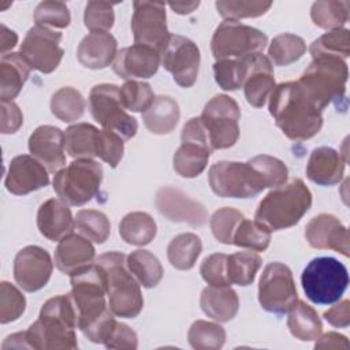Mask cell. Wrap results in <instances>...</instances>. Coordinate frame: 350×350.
<instances>
[{"label":"cell","mask_w":350,"mask_h":350,"mask_svg":"<svg viewBox=\"0 0 350 350\" xmlns=\"http://www.w3.org/2000/svg\"><path fill=\"white\" fill-rule=\"evenodd\" d=\"M286 164L268 154H258L246 163L219 161L208 172L212 191L226 198H250L267 187H279L287 182Z\"/></svg>","instance_id":"6da1fadb"},{"label":"cell","mask_w":350,"mask_h":350,"mask_svg":"<svg viewBox=\"0 0 350 350\" xmlns=\"http://www.w3.org/2000/svg\"><path fill=\"white\" fill-rule=\"evenodd\" d=\"M70 295L77 310L78 328L89 340L105 343L118 321L105 302L107 287L103 268L93 262L72 273Z\"/></svg>","instance_id":"7a4b0ae2"},{"label":"cell","mask_w":350,"mask_h":350,"mask_svg":"<svg viewBox=\"0 0 350 350\" xmlns=\"http://www.w3.org/2000/svg\"><path fill=\"white\" fill-rule=\"evenodd\" d=\"M321 112L298 81L279 83L269 96V113L282 133L293 141L314 137L323 126Z\"/></svg>","instance_id":"3957f363"},{"label":"cell","mask_w":350,"mask_h":350,"mask_svg":"<svg viewBox=\"0 0 350 350\" xmlns=\"http://www.w3.org/2000/svg\"><path fill=\"white\" fill-rule=\"evenodd\" d=\"M78 317L71 295L49 298L41 308L38 319L29 327L27 340L36 350H74L78 347Z\"/></svg>","instance_id":"277c9868"},{"label":"cell","mask_w":350,"mask_h":350,"mask_svg":"<svg viewBox=\"0 0 350 350\" xmlns=\"http://www.w3.org/2000/svg\"><path fill=\"white\" fill-rule=\"evenodd\" d=\"M312 205V193L302 179L275 187L258 204L254 219L271 231L295 226Z\"/></svg>","instance_id":"5b68a950"},{"label":"cell","mask_w":350,"mask_h":350,"mask_svg":"<svg viewBox=\"0 0 350 350\" xmlns=\"http://www.w3.org/2000/svg\"><path fill=\"white\" fill-rule=\"evenodd\" d=\"M96 262L105 273L108 306L118 317L134 319L144 308L139 283L127 267V256L120 252L100 254Z\"/></svg>","instance_id":"8992f818"},{"label":"cell","mask_w":350,"mask_h":350,"mask_svg":"<svg viewBox=\"0 0 350 350\" xmlns=\"http://www.w3.org/2000/svg\"><path fill=\"white\" fill-rule=\"evenodd\" d=\"M349 71L345 60L317 57L304 71L298 82L310 100L323 111L328 104L345 98Z\"/></svg>","instance_id":"52a82bcc"},{"label":"cell","mask_w":350,"mask_h":350,"mask_svg":"<svg viewBox=\"0 0 350 350\" xmlns=\"http://www.w3.org/2000/svg\"><path fill=\"white\" fill-rule=\"evenodd\" d=\"M302 288L313 304L329 305L340 299L349 284L346 267L334 257L313 258L302 271Z\"/></svg>","instance_id":"ba28073f"},{"label":"cell","mask_w":350,"mask_h":350,"mask_svg":"<svg viewBox=\"0 0 350 350\" xmlns=\"http://www.w3.org/2000/svg\"><path fill=\"white\" fill-rule=\"evenodd\" d=\"M103 167L93 159H77L55 174L53 190L67 205L79 206L100 191Z\"/></svg>","instance_id":"9c48e42d"},{"label":"cell","mask_w":350,"mask_h":350,"mask_svg":"<svg viewBox=\"0 0 350 350\" xmlns=\"http://www.w3.org/2000/svg\"><path fill=\"white\" fill-rule=\"evenodd\" d=\"M89 109L96 122L104 130L113 131L124 141L137 134L138 123L129 115L122 105L119 86L112 83H100L92 88L89 93Z\"/></svg>","instance_id":"30bf717a"},{"label":"cell","mask_w":350,"mask_h":350,"mask_svg":"<svg viewBox=\"0 0 350 350\" xmlns=\"http://www.w3.org/2000/svg\"><path fill=\"white\" fill-rule=\"evenodd\" d=\"M200 119L206 129L212 150L227 149L237 144L241 109L232 97L216 94L205 104Z\"/></svg>","instance_id":"8fae6325"},{"label":"cell","mask_w":350,"mask_h":350,"mask_svg":"<svg viewBox=\"0 0 350 350\" xmlns=\"http://www.w3.org/2000/svg\"><path fill=\"white\" fill-rule=\"evenodd\" d=\"M267 42L268 37L261 30L238 21H224L212 36L211 51L216 60L238 59L249 53L261 52Z\"/></svg>","instance_id":"7c38bea8"},{"label":"cell","mask_w":350,"mask_h":350,"mask_svg":"<svg viewBox=\"0 0 350 350\" xmlns=\"http://www.w3.org/2000/svg\"><path fill=\"white\" fill-rule=\"evenodd\" d=\"M298 294L291 269L282 262H269L258 282V302L269 313L284 314L297 304Z\"/></svg>","instance_id":"4fadbf2b"},{"label":"cell","mask_w":350,"mask_h":350,"mask_svg":"<svg viewBox=\"0 0 350 350\" xmlns=\"http://www.w3.org/2000/svg\"><path fill=\"white\" fill-rule=\"evenodd\" d=\"M182 144L176 149L174 170L183 178L198 176L208 164L212 148L206 129L200 118H191L182 129Z\"/></svg>","instance_id":"5bb4252c"},{"label":"cell","mask_w":350,"mask_h":350,"mask_svg":"<svg viewBox=\"0 0 350 350\" xmlns=\"http://www.w3.org/2000/svg\"><path fill=\"white\" fill-rule=\"evenodd\" d=\"M237 67L246 101L256 108L264 107L275 89L273 66L269 57L261 52L249 53L237 59Z\"/></svg>","instance_id":"9a60e30c"},{"label":"cell","mask_w":350,"mask_h":350,"mask_svg":"<svg viewBox=\"0 0 350 350\" xmlns=\"http://www.w3.org/2000/svg\"><path fill=\"white\" fill-rule=\"evenodd\" d=\"M131 30L134 42L149 46L159 53L170 38L167 29L165 4L161 1H134Z\"/></svg>","instance_id":"2e32d148"},{"label":"cell","mask_w":350,"mask_h":350,"mask_svg":"<svg viewBox=\"0 0 350 350\" xmlns=\"http://www.w3.org/2000/svg\"><path fill=\"white\" fill-rule=\"evenodd\" d=\"M200 60L201 56L197 44L178 34H170L167 44L160 52V63L182 88H190L196 83Z\"/></svg>","instance_id":"e0dca14e"},{"label":"cell","mask_w":350,"mask_h":350,"mask_svg":"<svg viewBox=\"0 0 350 350\" xmlns=\"http://www.w3.org/2000/svg\"><path fill=\"white\" fill-rule=\"evenodd\" d=\"M60 41L62 33L36 25L26 33L19 52L29 62L31 68L49 74L55 71L62 62L64 52L60 48Z\"/></svg>","instance_id":"ac0fdd59"},{"label":"cell","mask_w":350,"mask_h":350,"mask_svg":"<svg viewBox=\"0 0 350 350\" xmlns=\"http://www.w3.org/2000/svg\"><path fill=\"white\" fill-rule=\"evenodd\" d=\"M53 262L49 253L36 245L21 249L14 260V278L18 286L34 293L41 290L51 279Z\"/></svg>","instance_id":"d6986e66"},{"label":"cell","mask_w":350,"mask_h":350,"mask_svg":"<svg viewBox=\"0 0 350 350\" xmlns=\"http://www.w3.org/2000/svg\"><path fill=\"white\" fill-rule=\"evenodd\" d=\"M154 204L164 217L175 223H187L193 227H201L208 220V213L202 204L171 186H164L157 190Z\"/></svg>","instance_id":"ffe728a7"},{"label":"cell","mask_w":350,"mask_h":350,"mask_svg":"<svg viewBox=\"0 0 350 350\" xmlns=\"http://www.w3.org/2000/svg\"><path fill=\"white\" fill-rule=\"evenodd\" d=\"M48 170L33 156L19 154L10 161L5 189L15 196H25L49 183Z\"/></svg>","instance_id":"44dd1931"},{"label":"cell","mask_w":350,"mask_h":350,"mask_svg":"<svg viewBox=\"0 0 350 350\" xmlns=\"http://www.w3.org/2000/svg\"><path fill=\"white\" fill-rule=\"evenodd\" d=\"M305 238L314 249H331L349 256V231L331 213H320L305 227Z\"/></svg>","instance_id":"7402d4cb"},{"label":"cell","mask_w":350,"mask_h":350,"mask_svg":"<svg viewBox=\"0 0 350 350\" xmlns=\"http://www.w3.org/2000/svg\"><path fill=\"white\" fill-rule=\"evenodd\" d=\"M29 150L49 172L56 174L66 165L64 133L59 127H37L29 137Z\"/></svg>","instance_id":"603a6c76"},{"label":"cell","mask_w":350,"mask_h":350,"mask_svg":"<svg viewBox=\"0 0 350 350\" xmlns=\"http://www.w3.org/2000/svg\"><path fill=\"white\" fill-rule=\"evenodd\" d=\"M160 66V53L149 46L134 44L120 49L112 63L113 71L123 79L153 77Z\"/></svg>","instance_id":"cb8c5ba5"},{"label":"cell","mask_w":350,"mask_h":350,"mask_svg":"<svg viewBox=\"0 0 350 350\" xmlns=\"http://www.w3.org/2000/svg\"><path fill=\"white\" fill-rule=\"evenodd\" d=\"M96 250L92 241L81 234H68L62 238L55 250V265L66 273L72 275L94 262Z\"/></svg>","instance_id":"d4e9b609"},{"label":"cell","mask_w":350,"mask_h":350,"mask_svg":"<svg viewBox=\"0 0 350 350\" xmlns=\"http://www.w3.org/2000/svg\"><path fill=\"white\" fill-rule=\"evenodd\" d=\"M37 227L45 238L49 241H60L66 235L71 234L75 227V219H72L71 209L60 198H49L37 212Z\"/></svg>","instance_id":"484cf974"},{"label":"cell","mask_w":350,"mask_h":350,"mask_svg":"<svg viewBox=\"0 0 350 350\" xmlns=\"http://www.w3.org/2000/svg\"><path fill=\"white\" fill-rule=\"evenodd\" d=\"M118 53V42L108 31H90L78 45L79 63L92 70H101L113 63Z\"/></svg>","instance_id":"4316f807"},{"label":"cell","mask_w":350,"mask_h":350,"mask_svg":"<svg viewBox=\"0 0 350 350\" xmlns=\"http://www.w3.org/2000/svg\"><path fill=\"white\" fill-rule=\"evenodd\" d=\"M346 159L334 148L320 146L312 150L308 164L306 176L321 186H332L342 180L345 174Z\"/></svg>","instance_id":"83f0119b"},{"label":"cell","mask_w":350,"mask_h":350,"mask_svg":"<svg viewBox=\"0 0 350 350\" xmlns=\"http://www.w3.org/2000/svg\"><path fill=\"white\" fill-rule=\"evenodd\" d=\"M31 71V66L21 52H10L0 60V98L12 101L22 90Z\"/></svg>","instance_id":"f1b7e54d"},{"label":"cell","mask_w":350,"mask_h":350,"mask_svg":"<svg viewBox=\"0 0 350 350\" xmlns=\"http://www.w3.org/2000/svg\"><path fill=\"white\" fill-rule=\"evenodd\" d=\"M200 305L208 317L219 323H226L234 319L238 313L239 299L230 286H208L201 293Z\"/></svg>","instance_id":"f546056e"},{"label":"cell","mask_w":350,"mask_h":350,"mask_svg":"<svg viewBox=\"0 0 350 350\" xmlns=\"http://www.w3.org/2000/svg\"><path fill=\"white\" fill-rule=\"evenodd\" d=\"M180 116L178 103L170 96L154 97L152 105L142 112L145 127L159 135L170 134L178 124Z\"/></svg>","instance_id":"4dcf8cb0"},{"label":"cell","mask_w":350,"mask_h":350,"mask_svg":"<svg viewBox=\"0 0 350 350\" xmlns=\"http://www.w3.org/2000/svg\"><path fill=\"white\" fill-rule=\"evenodd\" d=\"M287 327L293 336L304 342L316 340L323 331V324L317 312L299 299L288 312Z\"/></svg>","instance_id":"1f68e13d"},{"label":"cell","mask_w":350,"mask_h":350,"mask_svg":"<svg viewBox=\"0 0 350 350\" xmlns=\"http://www.w3.org/2000/svg\"><path fill=\"white\" fill-rule=\"evenodd\" d=\"M157 232V226L153 217L146 212H130L127 213L120 224L119 234L122 239L134 246H145L153 241Z\"/></svg>","instance_id":"d6a6232c"},{"label":"cell","mask_w":350,"mask_h":350,"mask_svg":"<svg viewBox=\"0 0 350 350\" xmlns=\"http://www.w3.org/2000/svg\"><path fill=\"white\" fill-rule=\"evenodd\" d=\"M98 129L90 123H77L64 131V149L74 159H93Z\"/></svg>","instance_id":"836d02e7"},{"label":"cell","mask_w":350,"mask_h":350,"mask_svg":"<svg viewBox=\"0 0 350 350\" xmlns=\"http://www.w3.org/2000/svg\"><path fill=\"white\" fill-rule=\"evenodd\" d=\"M202 250L200 237L193 232L176 235L167 247V257L171 265L180 271H189L194 267Z\"/></svg>","instance_id":"e575fe53"},{"label":"cell","mask_w":350,"mask_h":350,"mask_svg":"<svg viewBox=\"0 0 350 350\" xmlns=\"http://www.w3.org/2000/svg\"><path fill=\"white\" fill-rule=\"evenodd\" d=\"M127 267L138 283L146 288L156 287L164 273L159 258L144 249L134 250L127 256Z\"/></svg>","instance_id":"d590c367"},{"label":"cell","mask_w":350,"mask_h":350,"mask_svg":"<svg viewBox=\"0 0 350 350\" xmlns=\"http://www.w3.org/2000/svg\"><path fill=\"white\" fill-rule=\"evenodd\" d=\"M262 260L254 250L237 252L227 258V275L232 284L249 286L261 268Z\"/></svg>","instance_id":"8d00e7d4"},{"label":"cell","mask_w":350,"mask_h":350,"mask_svg":"<svg viewBox=\"0 0 350 350\" xmlns=\"http://www.w3.org/2000/svg\"><path fill=\"white\" fill-rule=\"evenodd\" d=\"M86 108L83 96L71 86H64L56 90L51 98L52 113L64 123L78 120Z\"/></svg>","instance_id":"74e56055"},{"label":"cell","mask_w":350,"mask_h":350,"mask_svg":"<svg viewBox=\"0 0 350 350\" xmlns=\"http://www.w3.org/2000/svg\"><path fill=\"white\" fill-rule=\"evenodd\" d=\"M350 3L346 0H321L316 1L310 10V18L313 23L321 29H342L349 21Z\"/></svg>","instance_id":"f35d334b"},{"label":"cell","mask_w":350,"mask_h":350,"mask_svg":"<svg viewBox=\"0 0 350 350\" xmlns=\"http://www.w3.org/2000/svg\"><path fill=\"white\" fill-rule=\"evenodd\" d=\"M310 55L317 57H338L346 60L350 56V31L347 29L331 30L310 44Z\"/></svg>","instance_id":"ab89813d"},{"label":"cell","mask_w":350,"mask_h":350,"mask_svg":"<svg viewBox=\"0 0 350 350\" xmlns=\"http://www.w3.org/2000/svg\"><path fill=\"white\" fill-rule=\"evenodd\" d=\"M306 52V44L304 38L291 33H283L269 44L268 57L276 66H288L299 60Z\"/></svg>","instance_id":"60d3db41"},{"label":"cell","mask_w":350,"mask_h":350,"mask_svg":"<svg viewBox=\"0 0 350 350\" xmlns=\"http://www.w3.org/2000/svg\"><path fill=\"white\" fill-rule=\"evenodd\" d=\"M271 242V230L257 220H249L243 217L238 224L232 245L239 247H246L254 252H264Z\"/></svg>","instance_id":"b9f144b4"},{"label":"cell","mask_w":350,"mask_h":350,"mask_svg":"<svg viewBox=\"0 0 350 350\" xmlns=\"http://www.w3.org/2000/svg\"><path fill=\"white\" fill-rule=\"evenodd\" d=\"M75 228L94 243H104L111 234L107 215L96 209H81L75 216Z\"/></svg>","instance_id":"7bdbcfd3"},{"label":"cell","mask_w":350,"mask_h":350,"mask_svg":"<svg viewBox=\"0 0 350 350\" xmlns=\"http://www.w3.org/2000/svg\"><path fill=\"white\" fill-rule=\"evenodd\" d=\"M187 339L196 350H219L226 342V331L217 323L197 320L189 328Z\"/></svg>","instance_id":"ee69618b"},{"label":"cell","mask_w":350,"mask_h":350,"mask_svg":"<svg viewBox=\"0 0 350 350\" xmlns=\"http://www.w3.org/2000/svg\"><path fill=\"white\" fill-rule=\"evenodd\" d=\"M272 7V1H246V0H220L216 1L217 12L226 21H239L243 18H257Z\"/></svg>","instance_id":"f6af8a7d"},{"label":"cell","mask_w":350,"mask_h":350,"mask_svg":"<svg viewBox=\"0 0 350 350\" xmlns=\"http://www.w3.org/2000/svg\"><path fill=\"white\" fill-rule=\"evenodd\" d=\"M119 96L122 105L133 112H145L154 100L150 85L139 81H126L119 88Z\"/></svg>","instance_id":"bcb514c9"},{"label":"cell","mask_w":350,"mask_h":350,"mask_svg":"<svg viewBox=\"0 0 350 350\" xmlns=\"http://www.w3.org/2000/svg\"><path fill=\"white\" fill-rule=\"evenodd\" d=\"M34 22L42 27L64 29L71 22L70 10L63 1L46 0L41 1L34 11Z\"/></svg>","instance_id":"7dc6e473"},{"label":"cell","mask_w":350,"mask_h":350,"mask_svg":"<svg viewBox=\"0 0 350 350\" xmlns=\"http://www.w3.org/2000/svg\"><path fill=\"white\" fill-rule=\"evenodd\" d=\"M243 217V213L230 206L217 209L209 220L213 237L224 245H232L234 232Z\"/></svg>","instance_id":"c3c4849f"},{"label":"cell","mask_w":350,"mask_h":350,"mask_svg":"<svg viewBox=\"0 0 350 350\" xmlns=\"http://www.w3.org/2000/svg\"><path fill=\"white\" fill-rule=\"evenodd\" d=\"M26 308L25 295L8 282L0 283V323L7 324L18 320Z\"/></svg>","instance_id":"681fc988"},{"label":"cell","mask_w":350,"mask_h":350,"mask_svg":"<svg viewBox=\"0 0 350 350\" xmlns=\"http://www.w3.org/2000/svg\"><path fill=\"white\" fill-rule=\"evenodd\" d=\"M109 1H88L83 14V23L90 31H108L115 22L113 5Z\"/></svg>","instance_id":"f907efd6"},{"label":"cell","mask_w":350,"mask_h":350,"mask_svg":"<svg viewBox=\"0 0 350 350\" xmlns=\"http://www.w3.org/2000/svg\"><path fill=\"white\" fill-rule=\"evenodd\" d=\"M123 141L124 139L113 131H108L104 129L98 130L97 138H96V156L100 157L112 168H115L123 157V152H124Z\"/></svg>","instance_id":"816d5d0a"},{"label":"cell","mask_w":350,"mask_h":350,"mask_svg":"<svg viewBox=\"0 0 350 350\" xmlns=\"http://www.w3.org/2000/svg\"><path fill=\"white\" fill-rule=\"evenodd\" d=\"M227 258L228 256L224 253H213L204 258L200 273L209 286L224 287L231 284L227 275Z\"/></svg>","instance_id":"f5cc1de1"},{"label":"cell","mask_w":350,"mask_h":350,"mask_svg":"<svg viewBox=\"0 0 350 350\" xmlns=\"http://www.w3.org/2000/svg\"><path fill=\"white\" fill-rule=\"evenodd\" d=\"M213 74L216 83L223 90H238L241 88L237 59L216 60L213 64Z\"/></svg>","instance_id":"db71d44e"},{"label":"cell","mask_w":350,"mask_h":350,"mask_svg":"<svg viewBox=\"0 0 350 350\" xmlns=\"http://www.w3.org/2000/svg\"><path fill=\"white\" fill-rule=\"evenodd\" d=\"M107 349H127L134 350L138 347V338L134 329H131L127 324L116 323L111 336L104 343Z\"/></svg>","instance_id":"11a10c76"},{"label":"cell","mask_w":350,"mask_h":350,"mask_svg":"<svg viewBox=\"0 0 350 350\" xmlns=\"http://www.w3.org/2000/svg\"><path fill=\"white\" fill-rule=\"evenodd\" d=\"M23 123V115L14 101H1V133L14 134Z\"/></svg>","instance_id":"9f6ffc18"},{"label":"cell","mask_w":350,"mask_h":350,"mask_svg":"<svg viewBox=\"0 0 350 350\" xmlns=\"http://www.w3.org/2000/svg\"><path fill=\"white\" fill-rule=\"evenodd\" d=\"M324 319L334 327L345 328L350 324V301L343 299L324 312Z\"/></svg>","instance_id":"6f0895ef"},{"label":"cell","mask_w":350,"mask_h":350,"mask_svg":"<svg viewBox=\"0 0 350 350\" xmlns=\"http://www.w3.org/2000/svg\"><path fill=\"white\" fill-rule=\"evenodd\" d=\"M316 345H314V349H349V340L345 335L342 334H338V332H327L324 334L323 336L320 335L317 339H316Z\"/></svg>","instance_id":"680465c9"},{"label":"cell","mask_w":350,"mask_h":350,"mask_svg":"<svg viewBox=\"0 0 350 350\" xmlns=\"http://www.w3.org/2000/svg\"><path fill=\"white\" fill-rule=\"evenodd\" d=\"M1 349L3 350H7V349H31L30 345H29V340H27V332L22 331V332H16V334H12V335L7 336L5 340L1 345Z\"/></svg>","instance_id":"91938a15"},{"label":"cell","mask_w":350,"mask_h":350,"mask_svg":"<svg viewBox=\"0 0 350 350\" xmlns=\"http://www.w3.org/2000/svg\"><path fill=\"white\" fill-rule=\"evenodd\" d=\"M18 42V36L14 30H10L5 25L1 23V33H0V51L1 56L7 55L8 51H11Z\"/></svg>","instance_id":"94428289"},{"label":"cell","mask_w":350,"mask_h":350,"mask_svg":"<svg viewBox=\"0 0 350 350\" xmlns=\"http://www.w3.org/2000/svg\"><path fill=\"white\" fill-rule=\"evenodd\" d=\"M168 5L172 8L174 12L186 15V14L193 12L196 8H198L200 1H171V3H168Z\"/></svg>","instance_id":"6125c7cd"}]
</instances>
